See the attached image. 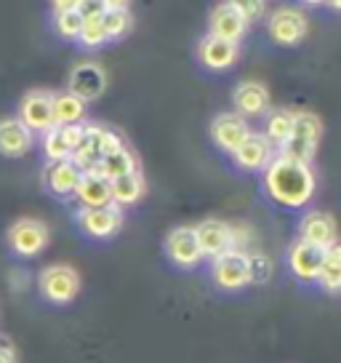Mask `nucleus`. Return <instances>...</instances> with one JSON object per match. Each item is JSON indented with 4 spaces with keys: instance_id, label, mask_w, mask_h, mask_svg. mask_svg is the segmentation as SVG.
Returning a JSON list of instances; mask_svg holds the SVG:
<instances>
[{
    "instance_id": "34",
    "label": "nucleus",
    "mask_w": 341,
    "mask_h": 363,
    "mask_svg": "<svg viewBox=\"0 0 341 363\" xmlns=\"http://www.w3.org/2000/svg\"><path fill=\"white\" fill-rule=\"evenodd\" d=\"M0 363H13V350H11V347L0 345Z\"/></svg>"
},
{
    "instance_id": "18",
    "label": "nucleus",
    "mask_w": 341,
    "mask_h": 363,
    "mask_svg": "<svg viewBox=\"0 0 341 363\" xmlns=\"http://www.w3.org/2000/svg\"><path fill=\"white\" fill-rule=\"evenodd\" d=\"M248 33V22L243 19V13L238 11L235 3H221L211 11V19H208V35L214 38H221L227 43H238L245 38Z\"/></svg>"
},
{
    "instance_id": "30",
    "label": "nucleus",
    "mask_w": 341,
    "mask_h": 363,
    "mask_svg": "<svg viewBox=\"0 0 341 363\" xmlns=\"http://www.w3.org/2000/svg\"><path fill=\"white\" fill-rule=\"evenodd\" d=\"M54 27L64 40H78L80 30H83V16L78 13V6L72 11L54 13Z\"/></svg>"
},
{
    "instance_id": "11",
    "label": "nucleus",
    "mask_w": 341,
    "mask_h": 363,
    "mask_svg": "<svg viewBox=\"0 0 341 363\" xmlns=\"http://www.w3.org/2000/svg\"><path fill=\"white\" fill-rule=\"evenodd\" d=\"M195 235H197V246L203 251V259L214 262L221 254L235 249V238H232V225L221 222V219H203L200 225H195Z\"/></svg>"
},
{
    "instance_id": "13",
    "label": "nucleus",
    "mask_w": 341,
    "mask_h": 363,
    "mask_svg": "<svg viewBox=\"0 0 341 363\" xmlns=\"http://www.w3.org/2000/svg\"><path fill=\"white\" fill-rule=\"evenodd\" d=\"M277 155V150L267 142V136L262 131H250L245 136V142L240 145L235 152H232V160H235V166L240 171H250V174H256V171H264L272 158Z\"/></svg>"
},
{
    "instance_id": "7",
    "label": "nucleus",
    "mask_w": 341,
    "mask_h": 363,
    "mask_svg": "<svg viewBox=\"0 0 341 363\" xmlns=\"http://www.w3.org/2000/svg\"><path fill=\"white\" fill-rule=\"evenodd\" d=\"M75 222L78 227L96 240H107L120 233L123 227V208H117L115 203L104 206V208H78L75 211Z\"/></svg>"
},
{
    "instance_id": "33",
    "label": "nucleus",
    "mask_w": 341,
    "mask_h": 363,
    "mask_svg": "<svg viewBox=\"0 0 341 363\" xmlns=\"http://www.w3.org/2000/svg\"><path fill=\"white\" fill-rule=\"evenodd\" d=\"M123 147H125L123 136L115 134L112 128H107L102 139V158H107V155H112V152H117V150H123Z\"/></svg>"
},
{
    "instance_id": "32",
    "label": "nucleus",
    "mask_w": 341,
    "mask_h": 363,
    "mask_svg": "<svg viewBox=\"0 0 341 363\" xmlns=\"http://www.w3.org/2000/svg\"><path fill=\"white\" fill-rule=\"evenodd\" d=\"M235 6H238V11L243 13V19L248 24L264 19V13H267V6L262 0H235Z\"/></svg>"
},
{
    "instance_id": "19",
    "label": "nucleus",
    "mask_w": 341,
    "mask_h": 363,
    "mask_svg": "<svg viewBox=\"0 0 341 363\" xmlns=\"http://www.w3.org/2000/svg\"><path fill=\"white\" fill-rule=\"evenodd\" d=\"M80 177H83V174L75 169L72 160L46 163V169H43V184H46L48 193L57 195V198H72L75 190H78Z\"/></svg>"
},
{
    "instance_id": "2",
    "label": "nucleus",
    "mask_w": 341,
    "mask_h": 363,
    "mask_svg": "<svg viewBox=\"0 0 341 363\" xmlns=\"http://www.w3.org/2000/svg\"><path fill=\"white\" fill-rule=\"evenodd\" d=\"M320 136H323V123L315 113H294V131L288 136L283 147L277 150V155L291 158L296 163L312 166V160L318 155Z\"/></svg>"
},
{
    "instance_id": "10",
    "label": "nucleus",
    "mask_w": 341,
    "mask_h": 363,
    "mask_svg": "<svg viewBox=\"0 0 341 363\" xmlns=\"http://www.w3.org/2000/svg\"><path fill=\"white\" fill-rule=\"evenodd\" d=\"M270 102H272L270 99V89L264 83H259V80H243L232 91V104H235L232 113H238L245 121L264 118V115L270 113Z\"/></svg>"
},
{
    "instance_id": "9",
    "label": "nucleus",
    "mask_w": 341,
    "mask_h": 363,
    "mask_svg": "<svg viewBox=\"0 0 341 363\" xmlns=\"http://www.w3.org/2000/svg\"><path fill=\"white\" fill-rule=\"evenodd\" d=\"M163 249L176 267H195L203 262V251L197 246V235H195V227H173L166 240H163Z\"/></svg>"
},
{
    "instance_id": "36",
    "label": "nucleus",
    "mask_w": 341,
    "mask_h": 363,
    "mask_svg": "<svg viewBox=\"0 0 341 363\" xmlns=\"http://www.w3.org/2000/svg\"><path fill=\"white\" fill-rule=\"evenodd\" d=\"M328 9H333V11H341V0H333V3H328Z\"/></svg>"
},
{
    "instance_id": "20",
    "label": "nucleus",
    "mask_w": 341,
    "mask_h": 363,
    "mask_svg": "<svg viewBox=\"0 0 341 363\" xmlns=\"http://www.w3.org/2000/svg\"><path fill=\"white\" fill-rule=\"evenodd\" d=\"M33 150V134L16 118L0 121V155L6 158H24Z\"/></svg>"
},
{
    "instance_id": "17",
    "label": "nucleus",
    "mask_w": 341,
    "mask_h": 363,
    "mask_svg": "<svg viewBox=\"0 0 341 363\" xmlns=\"http://www.w3.org/2000/svg\"><path fill=\"white\" fill-rule=\"evenodd\" d=\"M240 59V45L227 43L221 38L214 35H203L197 43V62L211 72H224V69L235 67V62Z\"/></svg>"
},
{
    "instance_id": "5",
    "label": "nucleus",
    "mask_w": 341,
    "mask_h": 363,
    "mask_svg": "<svg viewBox=\"0 0 341 363\" xmlns=\"http://www.w3.org/2000/svg\"><path fill=\"white\" fill-rule=\"evenodd\" d=\"M211 278L224 291H238L250 284V254L232 249L211 262Z\"/></svg>"
},
{
    "instance_id": "22",
    "label": "nucleus",
    "mask_w": 341,
    "mask_h": 363,
    "mask_svg": "<svg viewBox=\"0 0 341 363\" xmlns=\"http://www.w3.org/2000/svg\"><path fill=\"white\" fill-rule=\"evenodd\" d=\"M144 177L141 171H134V174H125L120 179L110 182V198L117 208H125V206H134L144 198Z\"/></svg>"
},
{
    "instance_id": "8",
    "label": "nucleus",
    "mask_w": 341,
    "mask_h": 363,
    "mask_svg": "<svg viewBox=\"0 0 341 363\" xmlns=\"http://www.w3.org/2000/svg\"><path fill=\"white\" fill-rule=\"evenodd\" d=\"M307 30L309 24L301 9H277L274 13H270V22H267V33L277 45L301 43L307 38Z\"/></svg>"
},
{
    "instance_id": "27",
    "label": "nucleus",
    "mask_w": 341,
    "mask_h": 363,
    "mask_svg": "<svg viewBox=\"0 0 341 363\" xmlns=\"http://www.w3.org/2000/svg\"><path fill=\"white\" fill-rule=\"evenodd\" d=\"M264 131L262 134L267 136V142L272 145L274 150H280L288 142V136L294 131V113L291 110H270L264 115Z\"/></svg>"
},
{
    "instance_id": "23",
    "label": "nucleus",
    "mask_w": 341,
    "mask_h": 363,
    "mask_svg": "<svg viewBox=\"0 0 341 363\" xmlns=\"http://www.w3.org/2000/svg\"><path fill=\"white\" fill-rule=\"evenodd\" d=\"M315 284H318L325 294H341V238L336 240L333 246L325 249Z\"/></svg>"
},
{
    "instance_id": "31",
    "label": "nucleus",
    "mask_w": 341,
    "mask_h": 363,
    "mask_svg": "<svg viewBox=\"0 0 341 363\" xmlns=\"http://www.w3.org/2000/svg\"><path fill=\"white\" fill-rule=\"evenodd\" d=\"M270 275H272V262L259 251L250 254V284H264L270 281Z\"/></svg>"
},
{
    "instance_id": "14",
    "label": "nucleus",
    "mask_w": 341,
    "mask_h": 363,
    "mask_svg": "<svg viewBox=\"0 0 341 363\" xmlns=\"http://www.w3.org/2000/svg\"><path fill=\"white\" fill-rule=\"evenodd\" d=\"M67 91L72 96H78L80 102H93L107 91V72L96 62H83L69 72Z\"/></svg>"
},
{
    "instance_id": "15",
    "label": "nucleus",
    "mask_w": 341,
    "mask_h": 363,
    "mask_svg": "<svg viewBox=\"0 0 341 363\" xmlns=\"http://www.w3.org/2000/svg\"><path fill=\"white\" fill-rule=\"evenodd\" d=\"M250 134V125L245 118H240L238 113H219L211 121V142L216 145L221 152L232 155L235 150L245 142V136Z\"/></svg>"
},
{
    "instance_id": "12",
    "label": "nucleus",
    "mask_w": 341,
    "mask_h": 363,
    "mask_svg": "<svg viewBox=\"0 0 341 363\" xmlns=\"http://www.w3.org/2000/svg\"><path fill=\"white\" fill-rule=\"evenodd\" d=\"M299 240L304 243H312L318 249H328L339 240V225L333 214L328 211H320V208H312L307 214L301 216L299 222Z\"/></svg>"
},
{
    "instance_id": "16",
    "label": "nucleus",
    "mask_w": 341,
    "mask_h": 363,
    "mask_svg": "<svg viewBox=\"0 0 341 363\" xmlns=\"http://www.w3.org/2000/svg\"><path fill=\"white\" fill-rule=\"evenodd\" d=\"M323 254L325 249H318L312 243H304V240L296 238L291 246H288V254H285V262H288V270L294 272L296 281L301 284H315L318 281L320 264H323Z\"/></svg>"
},
{
    "instance_id": "29",
    "label": "nucleus",
    "mask_w": 341,
    "mask_h": 363,
    "mask_svg": "<svg viewBox=\"0 0 341 363\" xmlns=\"http://www.w3.org/2000/svg\"><path fill=\"white\" fill-rule=\"evenodd\" d=\"M78 43L83 48H102L104 43H110L107 40V33H104V24H102V16H88V19H83V30L78 35Z\"/></svg>"
},
{
    "instance_id": "21",
    "label": "nucleus",
    "mask_w": 341,
    "mask_h": 363,
    "mask_svg": "<svg viewBox=\"0 0 341 363\" xmlns=\"http://www.w3.org/2000/svg\"><path fill=\"white\" fill-rule=\"evenodd\" d=\"M75 198L80 201V208H104L112 203L110 198V182L96 174H83L78 182Z\"/></svg>"
},
{
    "instance_id": "26",
    "label": "nucleus",
    "mask_w": 341,
    "mask_h": 363,
    "mask_svg": "<svg viewBox=\"0 0 341 363\" xmlns=\"http://www.w3.org/2000/svg\"><path fill=\"white\" fill-rule=\"evenodd\" d=\"M102 24H104V33H107V40H120L134 27L131 9L125 3H107V9L102 13Z\"/></svg>"
},
{
    "instance_id": "1",
    "label": "nucleus",
    "mask_w": 341,
    "mask_h": 363,
    "mask_svg": "<svg viewBox=\"0 0 341 363\" xmlns=\"http://www.w3.org/2000/svg\"><path fill=\"white\" fill-rule=\"evenodd\" d=\"M262 190L272 203L283 208H301L315 198L318 177L312 166L274 155L272 163L262 171Z\"/></svg>"
},
{
    "instance_id": "28",
    "label": "nucleus",
    "mask_w": 341,
    "mask_h": 363,
    "mask_svg": "<svg viewBox=\"0 0 341 363\" xmlns=\"http://www.w3.org/2000/svg\"><path fill=\"white\" fill-rule=\"evenodd\" d=\"M43 155L48 158V163H59V160L72 158V150H69L67 139H64L62 125H54L51 131L43 134Z\"/></svg>"
},
{
    "instance_id": "24",
    "label": "nucleus",
    "mask_w": 341,
    "mask_h": 363,
    "mask_svg": "<svg viewBox=\"0 0 341 363\" xmlns=\"http://www.w3.org/2000/svg\"><path fill=\"white\" fill-rule=\"evenodd\" d=\"M134 171H139L137 155H134L128 147H123V150H117V152H112V155H107V158L99 160L96 169L88 171V174H96V177H102V179L112 182V179L125 177V174H134Z\"/></svg>"
},
{
    "instance_id": "4",
    "label": "nucleus",
    "mask_w": 341,
    "mask_h": 363,
    "mask_svg": "<svg viewBox=\"0 0 341 363\" xmlns=\"http://www.w3.org/2000/svg\"><path fill=\"white\" fill-rule=\"evenodd\" d=\"M16 121L30 131V134H46L54 128V94L43 89H33L24 94L19 102Z\"/></svg>"
},
{
    "instance_id": "35",
    "label": "nucleus",
    "mask_w": 341,
    "mask_h": 363,
    "mask_svg": "<svg viewBox=\"0 0 341 363\" xmlns=\"http://www.w3.org/2000/svg\"><path fill=\"white\" fill-rule=\"evenodd\" d=\"M78 3H54V13H62V11H72Z\"/></svg>"
},
{
    "instance_id": "3",
    "label": "nucleus",
    "mask_w": 341,
    "mask_h": 363,
    "mask_svg": "<svg viewBox=\"0 0 341 363\" xmlns=\"http://www.w3.org/2000/svg\"><path fill=\"white\" fill-rule=\"evenodd\" d=\"M37 289L51 305H69L80 294V275L69 264H48L37 275Z\"/></svg>"
},
{
    "instance_id": "6",
    "label": "nucleus",
    "mask_w": 341,
    "mask_h": 363,
    "mask_svg": "<svg viewBox=\"0 0 341 363\" xmlns=\"http://www.w3.org/2000/svg\"><path fill=\"white\" fill-rule=\"evenodd\" d=\"M8 246L16 257H37L40 251L48 246V227L46 222L40 219H33V216H22L16 219L11 227H8Z\"/></svg>"
},
{
    "instance_id": "25",
    "label": "nucleus",
    "mask_w": 341,
    "mask_h": 363,
    "mask_svg": "<svg viewBox=\"0 0 341 363\" xmlns=\"http://www.w3.org/2000/svg\"><path fill=\"white\" fill-rule=\"evenodd\" d=\"M86 123V102L72 96L69 91L54 94V125H80Z\"/></svg>"
}]
</instances>
